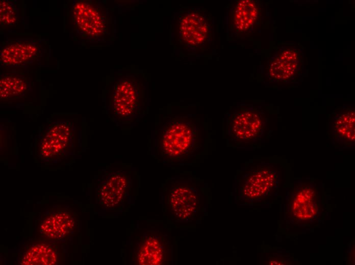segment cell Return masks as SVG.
Wrapping results in <instances>:
<instances>
[{
    "label": "cell",
    "instance_id": "6",
    "mask_svg": "<svg viewBox=\"0 0 355 265\" xmlns=\"http://www.w3.org/2000/svg\"><path fill=\"white\" fill-rule=\"evenodd\" d=\"M75 129L69 121H58L46 130L39 145V156L55 162L67 157L74 147Z\"/></svg>",
    "mask_w": 355,
    "mask_h": 265
},
{
    "label": "cell",
    "instance_id": "19",
    "mask_svg": "<svg viewBox=\"0 0 355 265\" xmlns=\"http://www.w3.org/2000/svg\"><path fill=\"white\" fill-rule=\"evenodd\" d=\"M0 22L3 27L12 26L18 20V10L10 1H0Z\"/></svg>",
    "mask_w": 355,
    "mask_h": 265
},
{
    "label": "cell",
    "instance_id": "9",
    "mask_svg": "<svg viewBox=\"0 0 355 265\" xmlns=\"http://www.w3.org/2000/svg\"><path fill=\"white\" fill-rule=\"evenodd\" d=\"M134 180L133 172L126 167L109 173L98 186V202L106 208L116 207L132 189Z\"/></svg>",
    "mask_w": 355,
    "mask_h": 265
},
{
    "label": "cell",
    "instance_id": "18",
    "mask_svg": "<svg viewBox=\"0 0 355 265\" xmlns=\"http://www.w3.org/2000/svg\"><path fill=\"white\" fill-rule=\"evenodd\" d=\"M27 88L26 78L22 75L5 73L0 78L1 99H10L23 95Z\"/></svg>",
    "mask_w": 355,
    "mask_h": 265
},
{
    "label": "cell",
    "instance_id": "14",
    "mask_svg": "<svg viewBox=\"0 0 355 265\" xmlns=\"http://www.w3.org/2000/svg\"><path fill=\"white\" fill-rule=\"evenodd\" d=\"M354 107H344L334 113L332 122L334 144L344 147L354 146Z\"/></svg>",
    "mask_w": 355,
    "mask_h": 265
},
{
    "label": "cell",
    "instance_id": "5",
    "mask_svg": "<svg viewBox=\"0 0 355 265\" xmlns=\"http://www.w3.org/2000/svg\"><path fill=\"white\" fill-rule=\"evenodd\" d=\"M72 18L75 31L81 38L99 40L108 31V18L104 8L92 1H73Z\"/></svg>",
    "mask_w": 355,
    "mask_h": 265
},
{
    "label": "cell",
    "instance_id": "12",
    "mask_svg": "<svg viewBox=\"0 0 355 265\" xmlns=\"http://www.w3.org/2000/svg\"><path fill=\"white\" fill-rule=\"evenodd\" d=\"M41 52V47L37 40H11L1 48V64L3 66L13 67L27 66L34 62Z\"/></svg>",
    "mask_w": 355,
    "mask_h": 265
},
{
    "label": "cell",
    "instance_id": "13",
    "mask_svg": "<svg viewBox=\"0 0 355 265\" xmlns=\"http://www.w3.org/2000/svg\"><path fill=\"white\" fill-rule=\"evenodd\" d=\"M169 245L158 232H147L138 247L136 262L138 264H164L169 259Z\"/></svg>",
    "mask_w": 355,
    "mask_h": 265
},
{
    "label": "cell",
    "instance_id": "10",
    "mask_svg": "<svg viewBox=\"0 0 355 265\" xmlns=\"http://www.w3.org/2000/svg\"><path fill=\"white\" fill-rule=\"evenodd\" d=\"M75 215L66 207L51 208L41 217L39 231L40 235L49 241H61L70 236L75 227Z\"/></svg>",
    "mask_w": 355,
    "mask_h": 265
},
{
    "label": "cell",
    "instance_id": "11",
    "mask_svg": "<svg viewBox=\"0 0 355 265\" xmlns=\"http://www.w3.org/2000/svg\"><path fill=\"white\" fill-rule=\"evenodd\" d=\"M288 213L298 222H306L314 218L318 210L316 188L310 182H301L291 191L288 202Z\"/></svg>",
    "mask_w": 355,
    "mask_h": 265
},
{
    "label": "cell",
    "instance_id": "15",
    "mask_svg": "<svg viewBox=\"0 0 355 265\" xmlns=\"http://www.w3.org/2000/svg\"><path fill=\"white\" fill-rule=\"evenodd\" d=\"M179 26L181 39L192 46L202 43L209 33V25L206 20L196 12H189L183 15Z\"/></svg>",
    "mask_w": 355,
    "mask_h": 265
},
{
    "label": "cell",
    "instance_id": "4",
    "mask_svg": "<svg viewBox=\"0 0 355 265\" xmlns=\"http://www.w3.org/2000/svg\"><path fill=\"white\" fill-rule=\"evenodd\" d=\"M202 186L193 177L179 176L167 180L164 187L167 206L176 220L189 222L199 213L202 206Z\"/></svg>",
    "mask_w": 355,
    "mask_h": 265
},
{
    "label": "cell",
    "instance_id": "8",
    "mask_svg": "<svg viewBox=\"0 0 355 265\" xmlns=\"http://www.w3.org/2000/svg\"><path fill=\"white\" fill-rule=\"evenodd\" d=\"M303 61V54L297 47L287 46L280 48L269 64V78L276 83L293 82L300 75Z\"/></svg>",
    "mask_w": 355,
    "mask_h": 265
},
{
    "label": "cell",
    "instance_id": "17",
    "mask_svg": "<svg viewBox=\"0 0 355 265\" xmlns=\"http://www.w3.org/2000/svg\"><path fill=\"white\" fill-rule=\"evenodd\" d=\"M259 12V6L255 1H239L234 12V24L236 31L242 33L249 30L256 23Z\"/></svg>",
    "mask_w": 355,
    "mask_h": 265
},
{
    "label": "cell",
    "instance_id": "2",
    "mask_svg": "<svg viewBox=\"0 0 355 265\" xmlns=\"http://www.w3.org/2000/svg\"><path fill=\"white\" fill-rule=\"evenodd\" d=\"M273 131L270 120L257 108L241 107L229 114L222 124L223 137L233 147L259 145Z\"/></svg>",
    "mask_w": 355,
    "mask_h": 265
},
{
    "label": "cell",
    "instance_id": "1",
    "mask_svg": "<svg viewBox=\"0 0 355 265\" xmlns=\"http://www.w3.org/2000/svg\"><path fill=\"white\" fill-rule=\"evenodd\" d=\"M209 140L208 124L204 122L188 116L169 117L156 125L151 149L160 162L188 164L205 152Z\"/></svg>",
    "mask_w": 355,
    "mask_h": 265
},
{
    "label": "cell",
    "instance_id": "7",
    "mask_svg": "<svg viewBox=\"0 0 355 265\" xmlns=\"http://www.w3.org/2000/svg\"><path fill=\"white\" fill-rule=\"evenodd\" d=\"M277 171L272 165L253 164L237 177L240 194L250 199H257L268 194L276 186Z\"/></svg>",
    "mask_w": 355,
    "mask_h": 265
},
{
    "label": "cell",
    "instance_id": "16",
    "mask_svg": "<svg viewBox=\"0 0 355 265\" xmlns=\"http://www.w3.org/2000/svg\"><path fill=\"white\" fill-rule=\"evenodd\" d=\"M49 240L35 241L28 245L19 257L23 265H54L58 261L59 252Z\"/></svg>",
    "mask_w": 355,
    "mask_h": 265
},
{
    "label": "cell",
    "instance_id": "3",
    "mask_svg": "<svg viewBox=\"0 0 355 265\" xmlns=\"http://www.w3.org/2000/svg\"><path fill=\"white\" fill-rule=\"evenodd\" d=\"M146 82L134 75L122 76L115 84L112 97L115 120L124 125L137 122L145 114L147 105Z\"/></svg>",
    "mask_w": 355,
    "mask_h": 265
}]
</instances>
